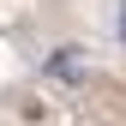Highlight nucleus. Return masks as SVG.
I'll return each mask as SVG.
<instances>
[{"label": "nucleus", "instance_id": "nucleus-1", "mask_svg": "<svg viewBox=\"0 0 126 126\" xmlns=\"http://www.w3.org/2000/svg\"><path fill=\"white\" fill-rule=\"evenodd\" d=\"M48 66H54V78H84V66L72 60V48H60V54L48 60Z\"/></svg>", "mask_w": 126, "mask_h": 126}]
</instances>
